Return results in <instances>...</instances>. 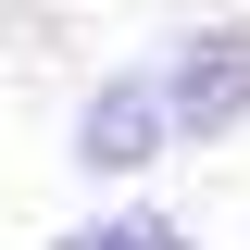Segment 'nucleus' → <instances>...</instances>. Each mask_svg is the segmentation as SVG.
Returning a JSON list of instances; mask_svg holds the SVG:
<instances>
[{
  "label": "nucleus",
  "instance_id": "obj_2",
  "mask_svg": "<svg viewBox=\"0 0 250 250\" xmlns=\"http://www.w3.org/2000/svg\"><path fill=\"white\" fill-rule=\"evenodd\" d=\"M163 150H175V125H163V88H150V75H100V88L75 100V138H62L75 175H150Z\"/></svg>",
  "mask_w": 250,
  "mask_h": 250
},
{
  "label": "nucleus",
  "instance_id": "obj_3",
  "mask_svg": "<svg viewBox=\"0 0 250 250\" xmlns=\"http://www.w3.org/2000/svg\"><path fill=\"white\" fill-rule=\"evenodd\" d=\"M138 238H150V213H88V225H62L50 250H138Z\"/></svg>",
  "mask_w": 250,
  "mask_h": 250
},
{
  "label": "nucleus",
  "instance_id": "obj_4",
  "mask_svg": "<svg viewBox=\"0 0 250 250\" xmlns=\"http://www.w3.org/2000/svg\"><path fill=\"white\" fill-rule=\"evenodd\" d=\"M138 250H200V238H188L175 213H150V238H138Z\"/></svg>",
  "mask_w": 250,
  "mask_h": 250
},
{
  "label": "nucleus",
  "instance_id": "obj_1",
  "mask_svg": "<svg viewBox=\"0 0 250 250\" xmlns=\"http://www.w3.org/2000/svg\"><path fill=\"white\" fill-rule=\"evenodd\" d=\"M163 88V125H175V150H213L250 125V25H188L175 50L150 62Z\"/></svg>",
  "mask_w": 250,
  "mask_h": 250
}]
</instances>
